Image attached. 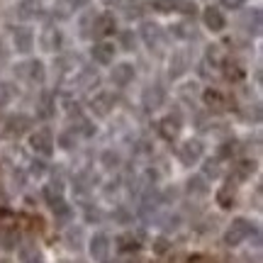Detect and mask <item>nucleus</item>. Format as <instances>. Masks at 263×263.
Here are the masks:
<instances>
[{
	"label": "nucleus",
	"mask_w": 263,
	"mask_h": 263,
	"mask_svg": "<svg viewBox=\"0 0 263 263\" xmlns=\"http://www.w3.org/2000/svg\"><path fill=\"white\" fill-rule=\"evenodd\" d=\"M251 222L249 219H244V217H239V219H234L232 224H229V229H227V234H224V241L229 246H239L241 241H244L246 236L251 234Z\"/></svg>",
	"instance_id": "1"
},
{
	"label": "nucleus",
	"mask_w": 263,
	"mask_h": 263,
	"mask_svg": "<svg viewBox=\"0 0 263 263\" xmlns=\"http://www.w3.org/2000/svg\"><path fill=\"white\" fill-rule=\"evenodd\" d=\"M29 146L37 151V154L49 156V154L54 151V137H51V132L49 129H37L32 137H29Z\"/></svg>",
	"instance_id": "2"
},
{
	"label": "nucleus",
	"mask_w": 263,
	"mask_h": 263,
	"mask_svg": "<svg viewBox=\"0 0 263 263\" xmlns=\"http://www.w3.org/2000/svg\"><path fill=\"white\" fill-rule=\"evenodd\" d=\"M178 156H180V161H183L185 166H193V163L200 161V156H202V141L200 139H188L183 146H180Z\"/></svg>",
	"instance_id": "3"
},
{
	"label": "nucleus",
	"mask_w": 263,
	"mask_h": 263,
	"mask_svg": "<svg viewBox=\"0 0 263 263\" xmlns=\"http://www.w3.org/2000/svg\"><path fill=\"white\" fill-rule=\"evenodd\" d=\"M17 71H20V76H22V78H27V81H32V83H42V81H44V64H42V61H37V59L20 64Z\"/></svg>",
	"instance_id": "4"
},
{
	"label": "nucleus",
	"mask_w": 263,
	"mask_h": 263,
	"mask_svg": "<svg viewBox=\"0 0 263 263\" xmlns=\"http://www.w3.org/2000/svg\"><path fill=\"white\" fill-rule=\"evenodd\" d=\"M141 39L146 42L149 49H156V47H161V42H163V29H161L156 22H144V25H141Z\"/></svg>",
	"instance_id": "5"
},
{
	"label": "nucleus",
	"mask_w": 263,
	"mask_h": 263,
	"mask_svg": "<svg viewBox=\"0 0 263 263\" xmlns=\"http://www.w3.org/2000/svg\"><path fill=\"white\" fill-rule=\"evenodd\" d=\"M115 103H117V98H115V93H107V90H103V93H98L90 100V107H93L95 115H110L112 112Z\"/></svg>",
	"instance_id": "6"
},
{
	"label": "nucleus",
	"mask_w": 263,
	"mask_h": 263,
	"mask_svg": "<svg viewBox=\"0 0 263 263\" xmlns=\"http://www.w3.org/2000/svg\"><path fill=\"white\" fill-rule=\"evenodd\" d=\"M115 32V17L112 15H98L93 17V27H90V34L98 39L107 37V34H112Z\"/></svg>",
	"instance_id": "7"
},
{
	"label": "nucleus",
	"mask_w": 263,
	"mask_h": 263,
	"mask_svg": "<svg viewBox=\"0 0 263 263\" xmlns=\"http://www.w3.org/2000/svg\"><path fill=\"white\" fill-rule=\"evenodd\" d=\"M110 254V239L105 234H95L90 239V256H93L95 261H105Z\"/></svg>",
	"instance_id": "8"
},
{
	"label": "nucleus",
	"mask_w": 263,
	"mask_h": 263,
	"mask_svg": "<svg viewBox=\"0 0 263 263\" xmlns=\"http://www.w3.org/2000/svg\"><path fill=\"white\" fill-rule=\"evenodd\" d=\"M159 132H161V137H163V139L173 141L180 134V117H173V115L163 117V120L159 122Z\"/></svg>",
	"instance_id": "9"
},
{
	"label": "nucleus",
	"mask_w": 263,
	"mask_h": 263,
	"mask_svg": "<svg viewBox=\"0 0 263 263\" xmlns=\"http://www.w3.org/2000/svg\"><path fill=\"white\" fill-rule=\"evenodd\" d=\"M202 20H205V27L212 29V32H222V29L227 27L224 15H222V12H219L217 8H205V12H202Z\"/></svg>",
	"instance_id": "10"
},
{
	"label": "nucleus",
	"mask_w": 263,
	"mask_h": 263,
	"mask_svg": "<svg viewBox=\"0 0 263 263\" xmlns=\"http://www.w3.org/2000/svg\"><path fill=\"white\" fill-rule=\"evenodd\" d=\"M115 85H129L134 81V66L132 64H117L112 68V73H110Z\"/></svg>",
	"instance_id": "11"
},
{
	"label": "nucleus",
	"mask_w": 263,
	"mask_h": 263,
	"mask_svg": "<svg viewBox=\"0 0 263 263\" xmlns=\"http://www.w3.org/2000/svg\"><path fill=\"white\" fill-rule=\"evenodd\" d=\"M93 59L98 64H112L115 59V44L112 42H98L93 47Z\"/></svg>",
	"instance_id": "12"
},
{
	"label": "nucleus",
	"mask_w": 263,
	"mask_h": 263,
	"mask_svg": "<svg viewBox=\"0 0 263 263\" xmlns=\"http://www.w3.org/2000/svg\"><path fill=\"white\" fill-rule=\"evenodd\" d=\"M32 44H34V34H32V29H27V27L15 29V47H17V51L27 54V51H32Z\"/></svg>",
	"instance_id": "13"
},
{
	"label": "nucleus",
	"mask_w": 263,
	"mask_h": 263,
	"mask_svg": "<svg viewBox=\"0 0 263 263\" xmlns=\"http://www.w3.org/2000/svg\"><path fill=\"white\" fill-rule=\"evenodd\" d=\"M185 68H188V57H185V51H176V54L171 57V64H168L171 78H178V76H183V73H185Z\"/></svg>",
	"instance_id": "14"
},
{
	"label": "nucleus",
	"mask_w": 263,
	"mask_h": 263,
	"mask_svg": "<svg viewBox=\"0 0 263 263\" xmlns=\"http://www.w3.org/2000/svg\"><path fill=\"white\" fill-rule=\"evenodd\" d=\"M17 12H20V17H39L42 15V3L39 0H20V5H17Z\"/></svg>",
	"instance_id": "15"
},
{
	"label": "nucleus",
	"mask_w": 263,
	"mask_h": 263,
	"mask_svg": "<svg viewBox=\"0 0 263 263\" xmlns=\"http://www.w3.org/2000/svg\"><path fill=\"white\" fill-rule=\"evenodd\" d=\"M202 100H205V105L210 110H222L224 107V93L217 90V88H207L202 93Z\"/></svg>",
	"instance_id": "16"
},
{
	"label": "nucleus",
	"mask_w": 263,
	"mask_h": 263,
	"mask_svg": "<svg viewBox=\"0 0 263 263\" xmlns=\"http://www.w3.org/2000/svg\"><path fill=\"white\" fill-rule=\"evenodd\" d=\"M85 3H88V0H59V5L54 8V12H59V17H68L71 12L85 8Z\"/></svg>",
	"instance_id": "17"
},
{
	"label": "nucleus",
	"mask_w": 263,
	"mask_h": 263,
	"mask_svg": "<svg viewBox=\"0 0 263 263\" xmlns=\"http://www.w3.org/2000/svg\"><path fill=\"white\" fill-rule=\"evenodd\" d=\"M144 105H146V110H159L161 105H163V90H161L159 85H156V88H149V90L144 93Z\"/></svg>",
	"instance_id": "18"
},
{
	"label": "nucleus",
	"mask_w": 263,
	"mask_h": 263,
	"mask_svg": "<svg viewBox=\"0 0 263 263\" xmlns=\"http://www.w3.org/2000/svg\"><path fill=\"white\" fill-rule=\"evenodd\" d=\"M42 44H44V49H49V51H57V49L61 47V32L54 27H49L47 32H44V37H42Z\"/></svg>",
	"instance_id": "19"
},
{
	"label": "nucleus",
	"mask_w": 263,
	"mask_h": 263,
	"mask_svg": "<svg viewBox=\"0 0 263 263\" xmlns=\"http://www.w3.org/2000/svg\"><path fill=\"white\" fill-rule=\"evenodd\" d=\"M32 127V120L25 117V115H20L15 120H10L8 122V134H22V132H27Z\"/></svg>",
	"instance_id": "20"
},
{
	"label": "nucleus",
	"mask_w": 263,
	"mask_h": 263,
	"mask_svg": "<svg viewBox=\"0 0 263 263\" xmlns=\"http://www.w3.org/2000/svg\"><path fill=\"white\" fill-rule=\"evenodd\" d=\"M117 246H120V251H139L141 241L134 234H122L117 239Z\"/></svg>",
	"instance_id": "21"
},
{
	"label": "nucleus",
	"mask_w": 263,
	"mask_h": 263,
	"mask_svg": "<svg viewBox=\"0 0 263 263\" xmlns=\"http://www.w3.org/2000/svg\"><path fill=\"white\" fill-rule=\"evenodd\" d=\"M217 202H219V207L229 210V207L234 205V188H232V185H224V188L217 193Z\"/></svg>",
	"instance_id": "22"
},
{
	"label": "nucleus",
	"mask_w": 263,
	"mask_h": 263,
	"mask_svg": "<svg viewBox=\"0 0 263 263\" xmlns=\"http://www.w3.org/2000/svg\"><path fill=\"white\" fill-rule=\"evenodd\" d=\"M254 168H256L254 161H239V163H236V178L246 180L251 173H254Z\"/></svg>",
	"instance_id": "23"
},
{
	"label": "nucleus",
	"mask_w": 263,
	"mask_h": 263,
	"mask_svg": "<svg viewBox=\"0 0 263 263\" xmlns=\"http://www.w3.org/2000/svg\"><path fill=\"white\" fill-rule=\"evenodd\" d=\"M173 34H176V37L178 39H190V37H195V29L190 27L188 22H180V25H173Z\"/></svg>",
	"instance_id": "24"
},
{
	"label": "nucleus",
	"mask_w": 263,
	"mask_h": 263,
	"mask_svg": "<svg viewBox=\"0 0 263 263\" xmlns=\"http://www.w3.org/2000/svg\"><path fill=\"white\" fill-rule=\"evenodd\" d=\"M37 110H39V115H42V117H51V115H54V103H51V95H42Z\"/></svg>",
	"instance_id": "25"
},
{
	"label": "nucleus",
	"mask_w": 263,
	"mask_h": 263,
	"mask_svg": "<svg viewBox=\"0 0 263 263\" xmlns=\"http://www.w3.org/2000/svg\"><path fill=\"white\" fill-rule=\"evenodd\" d=\"M12 98H15V93H12V85L0 81V107L10 105V103H12Z\"/></svg>",
	"instance_id": "26"
},
{
	"label": "nucleus",
	"mask_w": 263,
	"mask_h": 263,
	"mask_svg": "<svg viewBox=\"0 0 263 263\" xmlns=\"http://www.w3.org/2000/svg\"><path fill=\"white\" fill-rule=\"evenodd\" d=\"M224 76L229 78V81H239V78H244V68L236 64V61L234 64H227L224 66Z\"/></svg>",
	"instance_id": "27"
},
{
	"label": "nucleus",
	"mask_w": 263,
	"mask_h": 263,
	"mask_svg": "<svg viewBox=\"0 0 263 263\" xmlns=\"http://www.w3.org/2000/svg\"><path fill=\"white\" fill-rule=\"evenodd\" d=\"M141 12H144V5H141V0H132V3H127V8H124V15L127 17H139Z\"/></svg>",
	"instance_id": "28"
},
{
	"label": "nucleus",
	"mask_w": 263,
	"mask_h": 263,
	"mask_svg": "<svg viewBox=\"0 0 263 263\" xmlns=\"http://www.w3.org/2000/svg\"><path fill=\"white\" fill-rule=\"evenodd\" d=\"M188 188H190V193H195V195H205V190H207L205 178H200V176H195V178H190Z\"/></svg>",
	"instance_id": "29"
},
{
	"label": "nucleus",
	"mask_w": 263,
	"mask_h": 263,
	"mask_svg": "<svg viewBox=\"0 0 263 263\" xmlns=\"http://www.w3.org/2000/svg\"><path fill=\"white\" fill-rule=\"evenodd\" d=\"M176 8H178V0H154V10L159 12H171Z\"/></svg>",
	"instance_id": "30"
},
{
	"label": "nucleus",
	"mask_w": 263,
	"mask_h": 263,
	"mask_svg": "<svg viewBox=\"0 0 263 263\" xmlns=\"http://www.w3.org/2000/svg\"><path fill=\"white\" fill-rule=\"evenodd\" d=\"M103 166L105 168H115V166H120V156H117L115 151H105L103 154Z\"/></svg>",
	"instance_id": "31"
},
{
	"label": "nucleus",
	"mask_w": 263,
	"mask_h": 263,
	"mask_svg": "<svg viewBox=\"0 0 263 263\" xmlns=\"http://www.w3.org/2000/svg\"><path fill=\"white\" fill-rule=\"evenodd\" d=\"M205 176H212V178L219 176V163L217 161H207L205 163Z\"/></svg>",
	"instance_id": "32"
},
{
	"label": "nucleus",
	"mask_w": 263,
	"mask_h": 263,
	"mask_svg": "<svg viewBox=\"0 0 263 263\" xmlns=\"http://www.w3.org/2000/svg\"><path fill=\"white\" fill-rule=\"evenodd\" d=\"M246 0H222V5H224L227 10H241L244 8Z\"/></svg>",
	"instance_id": "33"
},
{
	"label": "nucleus",
	"mask_w": 263,
	"mask_h": 263,
	"mask_svg": "<svg viewBox=\"0 0 263 263\" xmlns=\"http://www.w3.org/2000/svg\"><path fill=\"white\" fill-rule=\"evenodd\" d=\"M122 44L127 49H134V44H137V39H134V32H122Z\"/></svg>",
	"instance_id": "34"
},
{
	"label": "nucleus",
	"mask_w": 263,
	"mask_h": 263,
	"mask_svg": "<svg viewBox=\"0 0 263 263\" xmlns=\"http://www.w3.org/2000/svg\"><path fill=\"white\" fill-rule=\"evenodd\" d=\"M229 156H234V144H224L219 149V159H229Z\"/></svg>",
	"instance_id": "35"
},
{
	"label": "nucleus",
	"mask_w": 263,
	"mask_h": 263,
	"mask_svg": "<svg viewBox=\"0 0 263 263\" xmlns=\"http://www.w3.org/2000/svg\"><path fill=\"white\" fill-rule=\"evenodd\" d=\"M44 168H47V166H44L42 161H34V163H32V173H34V176H42V173H44Z\"/></svg>",
	"instance_id": "36"
},
{
	"label": "nucleus",
	"mask_w": 263,
	"mask_h": 263,
	"mask_svg": "<svg viewBox=\"0 0 263 263\" xmlns=\"http://www.w3.org/2000/svg\"><path fill=\"white\" fill-rule=\"evenodd\" d=\"M8 219H10V212H8V210H5V207H0V227L5 224Z\"/></svg>",
	"instance_id": "37"
},
{
	"label": "nucleus",
	"mask_w": 263,
	"mask_h": 263,
	"mask_svg": "<svg viewBox=\"0 0 263 263\" xmlns=\"http://www.w3.org/2000/svg\"><path fill=\"white\" fill-rule=\"evenodd\" d=\"M156 251H159V254H163V251H166V241H163V239H159V241H156Z\"/></svg>",
	"instance_id": "38"
},
{
	"label": "nucleus",
	"mask_w": 263,
	"mask_h": 263,
	"mask_svg": "<svg viewBox=\"0 0 263 263\" xmlns=\"http://www.w3.org/2000/svg\"><path fill=\"white\" fill-rule=\"evenodd\" d=\"M105 5H117V3H120V0H103Z\"/></svg>",
	"instance_id": "39"
}]
</instances>
